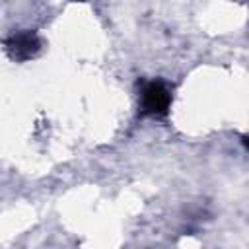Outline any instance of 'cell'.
Returning a JSON list of instances; mask_svg holds the SVG:
<instances>
[{
	"instance_id": "cell-1",
	"label": "cell",
	"mask_w": 249,
	"mask_h": 249,
	"mask_svg": "<svg viewBox=\"0 0 249 249\" xmlns=\"http://www.w3.org/2000/svg\"><path fill=\"white\" fill-rule=\"evenodd\" d=\"M140 105H142V113L146 115H154V117L167 115L171 105V93L167 86L160 80L148 82L140 91Z\"/></svg>"
},
{
	"instance_id": "cell-2",
	"label": "cell",
	"mask_w": 249,
	"mask_h": 249,
	"mask_svg": "<svg viewBox=\"0 0 249 249\" xmlns=\"http://www.w3.org/2000/svg\"><path fill=\"white\" fill-rule=\"evenodd\" d=\"M6 51L14 60H29L41 51V39L33 31H18L6 39Z\"/></svg>"
}]
</instances>
